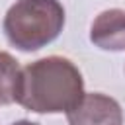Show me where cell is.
Returning a JSON list of instances; mask_svg holds the SVG:
<instances>
[{"label":"cell","instance_id":"cell-2","mask_svg":"<svg viewBox=\"0 0 125 125\" xmlns=\"http://www.w3.org/2000/svg\"><path fill=\"white\" fill-rule=\"evenodd\" d=\"M64 8L59 0H18L4 18V33L20 51H37L59 37Z\"/></svg>","mask_w":125,"mask_h":125},{"label":"cell","instance_id":"cell-5","mask_svg":"<svg viewBox=\"0 0 125 125\" xmlns=\"http://www.w3.org/2000/svg\"><path fill=\"white\" fill-rule=\"evenodd\" d=\"M20 74H21V68L18 61L10 53L0 51V105H8L16 102Z\"/></svg>","mask_w":125,"mask_h":125},{"label":"cell","instance_id":"cell-3","mask_svg":"<svg viewBox=\"0 0 125 125\" xmlns=\"http://www.w3.org/2000/svg\"><path fill=\"white\" fill-rule=\"evenodd\" d=\"M68 125H123L121 105L100 92L82 94L66 111Z\"/></svg>","mask_w":125,"mask_h":125},{"label":"cell","instance_id":"cell-1","mask_svg":"<svg viewBox=\"0 0 125 125\" xmlns=\"http://www.w3.org/2000/svg\"><path fill=\"white\" fill-rule=\"evenodd\" d=\"M82 94L80 70L72 61L53 55L21 68L16 102L35 113H66Z\"/></svg>","mask_w":125,"mask_h":125},{"label":"cell","instance_id":"cell-4","mask_svg":"<svg viewBox=\"0 0 125 125\" xmlns=\"http://www.w3.org/2000/svg\"><path fill=\"white\" fill-rule=\"evenodd\" d=\"M90 41L104 51H125V12L119 8L102 12L92 21Z\"/></svg>","mask_w":125,"mask_h":125},{"label":"cell","instance_id":"cell-6","mask_svg":"<svg viewBox=\"0 0 125 125\" xmlns=\"http://www.w3.org/2000/svg\"><path fill=\"white\" fill-rule=\"evenodd\" d=\"M12 125H39V123H33V121H27V119H21V121H16Z\"/></svg>","mask_w":125,"mask_h":125}]
</instances>
